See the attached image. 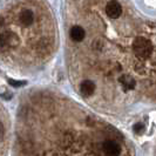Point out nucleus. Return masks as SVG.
<instances>
[{"mask_svg":"<svg viewBox=\"0 0 156 156\" xmlns=\"http://www.w3.org/2000/svg\"><path fill=\"white\" fill-rule=\"evenodd\" d=\"M132 49H133V54L141 61H144L149 59L153 55V51H154V46L151 44V41L146 38V37H137L134 40L133 45H132Z\"/></svg>","mask_w":156,"mask_h":156,"instance_id":"obj_1","label":"nucleus"},{"mask_svg":"<svg viewBox=\"0 0 156 156\" xmlns=\"http://www.w3.org/2000/svg\"><path fill=\"white\" fill-rule=\"evenodd\" d=\"M101 148L106 156H120L122 153V149L119 142L112 139H106L103 141L101 143Z\"/></svg>","mask_w":156,"mask_h":156,"instance_id":"obj_2","label":"nucleus"},{"mask_svg":"<svg viewBox=\"0 0 156 156\" xmlns=\"http://www.w3.org/2000/svg\"><path fill=\"white\" fill-rule=\"evenodd\" d=\"M20 40L13 32L6 31L0 34V47L6 49V48H14L19 45Z\"/></svg>","mask_w":156,"mask_h":156,"instance_id":"obj_3","label":"nucleus"},{"mask_svg":"<svg viewBox=\"0 0 156 156\" xmlns=\"http://www.w3.org/2000/svg\"><path fill=\"white\" fill-rule=\"evenodd\" d=\"M106 13L112 19H117L122 14V6L117 0H110L106 6Z\"/></svg>","mask_w":156,"mask_h":156,"instance_id":"obj_4","label":"nucleus"},{"mask_svg":"<svg viewBox=\"0 0 156 156\" xmlns=\"http://www.w3.org/2000/svg\"><path fill=\"white\" fill-rule=\"evenodd\" d=\"M119 83H120V86L122 87V89L125 92H129V90H132L136 87L135 79L132 75H128V74H122L119 78Z\"/></svg>","mask_w":156,"mask_h":156,"instance_id":"obj_5","label":"nucleus"},{"mask_svg":"<svg viewBox=\"0 0 156 156\" xmlns=\"http://www.w3.org/2000/svg\"><path fill=\"white\" fill-rule=\"evenodd\" d=\"M19 20H20L23 26L28 27V26H31L32 23H34V13L32 12L31 9L25 8V9L21 11V13L19 16Z\"/></svg>","mask_w":156,"mask_h":156,"instance_id":"obj_6","label":"nucleus"},{"mask_svg":"<svg viewBox=\"0 0 156 156\" xmlns=\"http://www.w3.org/2000/svg\"><path fill=\"white\" fill-rule=\"evenodd\" d=\"M69 35H70V39L73 40V41L80 42V41H82V40L85 39L86 32H85V30L82 27H80V26H74V27L70 28Z\"/></svg>","mask_w":156,"mask_h":156,"instance_id":"obj_7","label":"nucleus"},{"mask_svg":"<svg viewBox=\"0 0 156 156\" xmlns=\"http://www.w3.org/2000/svg\"><path fill=\"white\" fill-rule=\"evenodd\" d=\"M95 92V83L90 80H85L80 85V93L83 96H90Z\"/></svg>","mask_w":156,"mask_h":156,"instance_id":"obj_8","label":"nucleus"},{"mask_svg":"<svg viewBox=\"0 0 156 156\" xmlns=\"http://www.w3.org/2000/svg\"><path fill=\"white\" fill-rule=\"evenodd\" d=\"M0 96L5 100H11L12 99V93L7 90L5 87H0Z\"/></svg>","mask_w":156,"mask_h":156,"instance_id":"obj_9","label":"nucleus"},{"mask_svg":"<svg viewBox=\"0 0 156 156\" xmlns=\"http://www.w3.org/2000/svg\"><path fill=\"white\" fill-rule=\"evenodd\" d=\"M133 129L136 134H141L146 130V126H144L143 122H137V123H135V125H134Z\"/></svg>","mask_w":156,"mask_h":156,"instance_id":"obj_10","label":"nucleus"},{"mask_svg":"<svg viewBox=\"0 0 156 156\" xmlns=\"http://www.w3.org/2000/svg\"><path fill=\"white\" fill-rule=\"evenodd\" d=\"M8 83L13 87H21L26 85V81H19V80H13V79H8Z\"/></svg>","mask_w":156,"mask_h":156,"instance_id":"obj_11","label":"nucleus"},{"mask_svg":"<svg viewBox=\"0 0 156 156\" xmlns=\"http://www.w3.org/2000/svg\"><path fill=\"white\" fill-rule=\"evenodd\" d=\"M4 135H5V127L2 125V122H0V141H2Z\"/></svg>","mask_w":156,"mask_h":156,"instance_id":"obj_12","label":"nucleus"}]
</instances>
